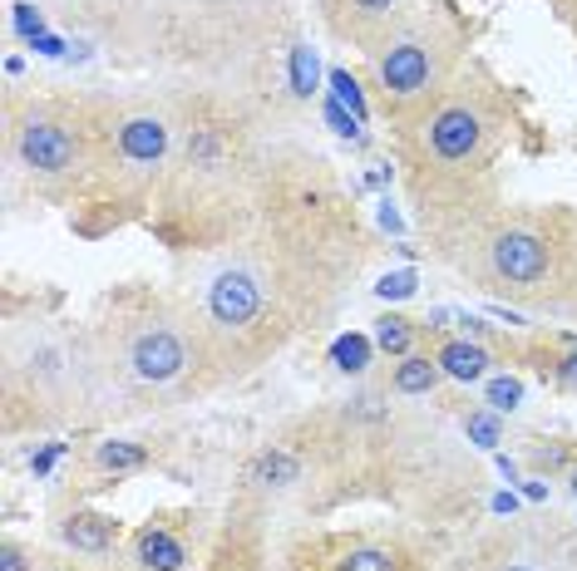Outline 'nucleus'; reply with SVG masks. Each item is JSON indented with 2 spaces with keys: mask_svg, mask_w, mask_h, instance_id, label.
<instances>
[{
  "mask_svg": "<svg viewBox=\"0 0 577 571\" xmlns=\"http://www.w3.org/2000/svg\"><path fill=\"white\" fill-rule=\"evenodd\" d=\"M434 360H440L444 375H449V379H465V385H469V379H484L489 365H494V360H489V350L479 345V340H444Z\"/></svg>",
  "mask_w": 577,
  "mask_h": 571,
  "instance_id": "obj_9",
  "label": "nucleus"
},
{
  "mask_svg": "<svg viewBox=\"0 0 577 571\" xmlns=\"http://www.w3.org/2000/svg\"><path fill=\"white\" fill-rule=\"evenodd\" d=\"M557 375H563L567 385H577V355H567V360H563V369H557Z\"/></svg>",
  "mask_w": 577,
  "mask_h": 571,
  "instance_id": "obj_30",
  "label": "nucleus"
},
{
  "mask_svg": "<svg viewBox=\"0 0 577 571\" xmlns=\"http://www.w3.org/2000/svg\"><path fill=\"white\" fill-rule=\"evenodd\" d=\"M124 365L139 385H173V379H183L188 365H193V345H188V336L178 326L148 320V326H139L134 336H129Z\"/></svg>",
  "mask_w": 577,
  "mask_h": 571,
  "instance_id": "obj_2",
  "label": "nucleus"
},
{
  "mask_svg": "<svg viewBox=\"0 0 577 571\" xmlns=\"http://www.w3.org/2000/svg\"><path fill=\"white\" fill-rule=\"evenodd\" d=\"M410 340H414V326L405 316H381L375 320V350H385V355H410Z\"/></svg>",
  "mask_w": 577,
  "mask_h": 571,
  "instance_id": "obj_16",
  "label": "nucleus"
},
{
  "mask_svg": "<svg viewBox=\"0 0 577 571\" xmlns=\"http://www.w3.org/2000/svg\"><path fill=\"white\" fill-rule=\"evenodd\" d=\"M351 5L361 21H385V15L395 11V0H351Z\"/></svg>",
  "mask_w": 577,
  "mask_h": 571,
  "instance_id": "obj_24",
  "label": "nucleus"
},
{
  "mask_svg": "<svg viewBox=\"0 0 577 571\" xmlns=\"http://www.w3.org/2000/svg\"><path fill=\"white\" fill-rule=\"evenodd\" d=\"M326 119H330V129H336L340 138H361V123H356V113H346V104L340 99H326Z\"/></svg>",
  "mask_w": 577,
  "mask_h": 571,
  "instance_id": "obj_21",
  "label": "nucleus"
},
{
  "mask_svg": "<svg viewBox=\"0 0 577 571\" xmlns=\"http://www.w3.org/2000/svg\"><path fill=\"white\" fill-rule=\"evenodd\" d=\"M434 74H440V45H434L430 35H400V40L375 60V80H381V89L390 104L424 99Z\"/></svg>",
  "mask_w": 577,
  "mask_h": 571,
  "instance_id": "obj_3",
  "label": "nucleus"
},
{
  "mask_svg": "<svg viewBox=\"0 0 577 571\" xmlns=\"http://www.w3.org/2000/svg\"><path fill=\"white\" fill-rule=\"evenodd\" d=\"M35 50H40V54H64V45L55 40V35H40V40H35Z\"/></svg>",
  "mask_w": 577,
  "mask_h": 571,
  "instance_id": "obj_28",
  "label": "nucleus"
},
{
  "mask_svg": "<svg viewBox=\"0 0 577 571\" xmlns=\"http://www.w3.org/2000/svg\"><path fill=\"white\" fill-rule=\"evenodd\" d=\"M168 143H173V129H168V119H158V113H129V119H119V129H113L119 163L134 168V173L164 168Z\"/></svg>",
  "mask_w": 577,
  "mask_h": 571,
  "instance_id": "obj_7",
  "label": "nucleus"
},
{
  "mask_svg": "<svg viewBox=\"0 0 577 571\" xmlns=\"http://www.w3.org/2000/svg\"><path fill=\"white\" fill-rule=\"evenodd\" d=\"M262 311H267V276L252 271V266H227L213 276L207 286V316L217 330L238 336V330L257 326Z\"/></svg>",
  "mask_w": 577,
  "mask_h": 571,
  "instance_id": "obj_4",
  "label": "nucleus"
},
{
  "mask_svg": "<svg viewBox=\"0 0 577 571\" xmlns=\"http://www.w3.org/2000/svg\"><path fill=\"white\" fill-rule=\"evenodd\" d=\"M94 463H99L104 473H134V469H144V463H148V453L139 449V444L109 439V444H99V449H94Z\"/></svg>",
  "mask_w": 577,
  "mask_h": 571,
  "instance_id": "obj_13",
  "label": "nucleus"
},
{
  "mask_svg": "<svg viewBox=\"0 0 577 571\" xmlns=\"http://www.w3.org/2000/svg\"><path fill=\"white\" fill-rule=\"evenodd\" d=\"M15 31H21L25 35V40H40V35H45V15L40 11H35V5H15Z\"/></svg>",
  "mask_w": 577,
  "mask_h": 571,
  "instance_id": "obj_23",
  "label": "nucleus"
},
{
  "mask_svg": "<svg viewBox=\"0 0 577 571\" xmlns=\"http://www.w3.org/2000/svg\"><path fill=\"white\" fill-rule=\"evenodd\" d=\"M440 360L430 355H405L400 365H395V394H430L434 385H440Z\"/></svg>",
  "mask_w": 577,
  "mask_h": 571,
  "instance_id": "obj_12",
  "label": "nucleus"
},
{
  "mask_svg": "<svg viewBox=\"0 0 577 571\" xmlns=\"http://www.w3.org/2000/svg\"><path fill=\"white\" fill-rule=\"evenodd\" d=\"M252 483L257 488H291V483H301V459L287 449H267L252 463Z\"/></svg>",
  "mask_w": 577,
  "mask_h": 571,
  "instance_id": "obj_11",
  "label": "nucleus"
},
{
  "mask_svg": "<svg viewBox=\"0 0 577 571\" xmlns=\"http://www.w3.org/2000/svg\"><path fill=\"white\" fill-rule=\"evenodd\" d=\"M330 571H400L390 547H351L330 561Z\"/></svg>",
  "mask_w": 577,
  "mask_h": 571,
  "instance_id": "obj_14",
  "label": "nucleus"
},
{
  "mask_svg": "<svg viewBox=\"0 0 577 571\" xmlns=\"http://www.w3.org/2000/svg\"><path fill=\"white\" fill-rule=\"evenodd\" d=\"M330 89H336V99L346 104V109L356 113V119H365V99H361V84L351 80L346 70H330Z\"/></svg>",
  "mask_w": 577,
  "mask_h": 571,
  "instance_id": "obj_18",
  "label": "nucleus"
},
{
  "mask_svg": "<svg viewBox=\"0 0 577 571\" xmlns=\"http://www.w3.org/2000/svg\"><path fill=\"white\" fill-rule=\"evenodd\" d=\"M518 399H524V385H518V379H489V404L498 409V414H514L518 409Z\"/></svg>",
  "mask_w": 577,
  "mask_h": 571,
  "instance_id": "obj_19",
  "label": "nucleus"
},
{
  "mask_svg": "<svg viewBox=\"0 0 577 571\" xmlns=\"http://www.w3.org/2000/svg\"><path fill=\"white\" fill-rule=\"evenodd\" d=\"M524 498H528V502H543L548 488H543V483H524Z\"/></svg>",
  "mask_w": 577,
  "mask_h": 571,
  "instance_id": "obj_29",
  "label": "nucleus"
},
{
  "mask_svg": "<svg viewBox=\"0 0 577 571\" xmlns=\"http://www.w3.org/2000/svg\"><path fill=\"white\" fill-rule=\"evenodd\" d=\"M489 271L498 276L504 286H538L548 276V242L528 227H508L489 242Z\"/></svg>",
  "mask_w": 577,
  "mask_h": 571,
  "instance_id": "obj_6",
  "label": "nucleus"
},
{
  "mask_svg": "<svg viewBox=\"0 0 577 571\" xmlns=\"http://www.w3.org/2000/svg\"><path fill=\"white\" fill-rule=\"evenodd\" d=\"M484 138H489V119L474 99H444L440 109L424 119V148H430V158L444 168L474 163Z\"/></svg>",
  "mask_w": 577,
  "mask_h": 571,
  "instance_id": "obj_1",
  "label": "nucleus"
},
{
  "mask_svg": "<svg viewBox=\"0 0 577 571\" xmlns=\"http://www.w3.org/2000/svg\"><path fill=\"white\" fill-rule=\"evenodd\" d=\"M573 493H577V473H573Z\"/></svg>",
  "mask_w": 577,
  "mask_h": 571,
  "instance_id": "obj_31",
  "label": "nucleus"
},
{
  "mask_svg": "<svg viewBox=\"0 0 577 571\" xmlns=\"http://www.w3.org/2000/svg\"><path fill=\"white\" fill-rule=\"evenodd\" d=\"M371 340L365 336H340L336 345H330V365L340 369V375H365L371 369Z\"/></svg>",
  "mask_w": 577,
  "mask_h": 571,
  "instance_id": "obj_15",
  "label": "nucleus"
},
{
  "mask_svg": "<svg viewBox=\"0 0 577 571\" xmlns=\"http://www.w3.org/2000/svg\"><path fill=\"white\" fill-rule=\"evenodd\" d=\"M183 561H188V551L173 532H164V527L139 532V567L144 571H178Z\"/></svg>",
  "mask_w": 577,
  "mask_h": 571,
  "instance_id": "obj_10",
  "label": "nucleus"
},
{
  "mask_svg": "<svg viewBox=\"0 0 577 571\" xmlns=\"http://www.w3.org/2000/svg\"><path fill=\"white\" fill-rule=\"evenodd\" d=\"M55 459H60V444H50L45 453H35V459H31V469H35V473H50V463H55Z\"/></svg>",
  "mask_w": 577,
  "mask_h": 571,
  "instance_id": "obj_27",
  "label": "nucleus"
},
{
  "mask_svg": "<svg viewBox=\"0 0 577 571\" xmlns=\"http://www.w3.org/2000/svg\"><path fill=\"white\" fill-rule=\"evenodd\" d=\"M0 571H25V551L15 542H5V551H0Z\"/></svg>",
  "mask_w": 577,
  "mask_h": 571,
  "instance_id": "obj_26",
  "label": "nucleus"
},
{
  "mask_svg": "<svg viewBox=\"0 0 577 571\" xmlns=\"http://www.w3.org/2000/svg\"><path fill=\"white\" fill-rule=\"evenodd\" d=\"M64 542H70L74 551H89V557H104V551L113 547V537H119V522L113 518H99V512H74V518H64Z\"/></svg>",
  "mask_w": 577,
  "mask_h": 571,
  "instance_id": "obj_8",
  "label": "nucleus"
},
{
  "mask_svg": "<svg viewBox=\"0 0 577 571\" xmlns=\"http://www.w3.org/2000/svg\"><path fill=\"white\" fill-rule=\"evenodd\" d=\"M291 94H297V99L316 94V50H311V45L291 50Z\"/></svg>",
  "mask_w": 577,
  "mask_h": 571,
  "instance_id": "obj_17",
  "label": "nucleus"
},
{
  "mask_svg": "<svg viewBox=\"0 0 577 571\" xmlns=\"http://www.w3.org/2000/svg\"><path fill=\"white\" fill-rule=\"evenodd\" d=\"M489 571H553V567H538L533 557H504V561H494Z\"/></svg>",
  "mask_w": 577,
  "mask_h": 571,
  "instance_id": "obj_25",
  "label": "nucleus"
},
{
  "mask_svg": "<svg viewBox=\"0 0 577 571\" xmlns=\"http://www.w3.org/2000/svg\"><path fill=\"white\" fill-rule=\"evenodd\" d=\"M465 428H469V439H474L479 449H494L498 444V418L494 414H469Z\"/></svg>",
  "mask_w": 577,
  "mask_h": 571,
  "instance_id": "obj_20",
  "label": "nucleus"
},
{
  "mask_svg": "<svg viewBox=\"0 0 577 571\" xmlns=\"http://www.w3.org/2000/svg\"><path fill=\"white\" fill-rule=\"evenodd\" d=\"M15 158L40 178H64L80 168V138L70 133V123L60 119H25L15 129Z\"/></svg>",
  "mask_w": 577,
  "mask_h": 571,
  "instance_id": "obj_5",
  "label": "nucleus"
},
{
  "mask_svg": "<svg viewBox=\"0 0 577 571\" xmlns=\"http://www.w3.org/2000/svg\"><path fill=\"white\" fill-rule=\"evenodd\" d=\"M385 301H405V296H414V271H395V276H385L381 286H375Z\"/></svg>",
  "mask_w": 577,
  "mask_h": 571,
  "instance_id": "obj_22",
  "label": "nucleus"
}]
</instances>
